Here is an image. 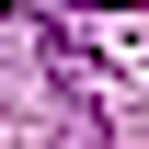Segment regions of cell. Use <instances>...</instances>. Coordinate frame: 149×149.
Listing matches in <instances>:
<instances>
[{"label":"cell","instance_id":"1","mask_svg":"<svg viewBox=\"0 0 149 149\" xmlns=\"http://www.w3.org/2000/svg\"><path fill=\"white\" fill-rule=\"evenodd\" d=\"M80 12H138V0H80Z\"/></svg>","mask_w":149,"mask_h":149}]
</instances>
